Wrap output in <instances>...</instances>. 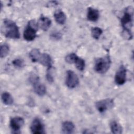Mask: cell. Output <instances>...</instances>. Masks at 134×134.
I'll return each instance as SVG.
<instances>
[{
  "mask_svg": "<svg viewBox=\"0 0 134 134\" xmlns=\"http://www.w3.org/2000/svg\"><path fill=\"white\" fill-rule=\"evenodd\" d=\"M51 25V20L47 17L41 16L37 23L38 27L43 31H47L50 27Z\"/></svg>",
  "mask_w": 134,
  "mask_h": 134,
  "instance_id": "12",
  "label": "cell"
},
{
  "mask_svg": "<svg viewBox=\"0 0 134 134\" xmlns=\"http://www.w3.org/2000/svg\"><path fill=\"white\" fill-rule=\"evenodd\" d=\"M103 33V30L101 28L95 27L92 29L91 30V34L93 38H94L95 39H98L99 37L101 36V35Z\"/></svg>",
  "mask_w": 134,
  "mask_h": 134,
  "instance_id": "20",
  "label": "cell"
},
{
  "mask_svg": "<svg viewBox=\"0 0 134 134\" xmlns=\"http://www.w3.org/2000/svg\"><path fill=\"white\" fill-rule=\"evenodd\" d=\"M2 32L5 36L10 39H19L20 34L19 28L16 24L9 19H5L3 21Z\"/></svg>",
  "mask_w": 134,
  "mask_h": 134,
  "instance_id": "2",
  "label": "cell"
},
{
  "mask_svg": "<svg viewBox=\"0 0 134 134\" xmlns=\"http://www.w3.org/2000/svg\"><path fill=\"white\" fill-rule=\"evenodd\" d=\"M99 16V11L94 8L89 7L87 10V18L91 21H96L98 20Z\"/></svg>",
  "mask_w": 134,
  "mask_h": 134,
  "instance_id": "13",
  "label": "cell"
},
{
  "mask_svg": "<svg viewBox=\"0 0 134 134\" xmlns=\"http://www.w3.org/2000/svg\"><path fill=\"white\" fill-rule=\"evenodd\" d=\"M47 79V81L50 82V83H51L53 81V76H52V75L50 74V73H49V72H47V74H46V76Z\"/></svg>",
  "mask_w": 134,
  "mask_h": 134,
  "instance_id": "25",
  "label": "cell"
},
{
  "mask_svg": "<svg viewBox=\"0 0 134 134\" xmlns=\"http://www.w3.org/2000/svg\"><path fill=\"white\" fill-rule=\"evenodd\" d=\"M110 127L111 132L115 134H120L122 132V128L121 126L115 121L110 123Z\"/></svg>",
  "mask_w": 134,
  "mask_h": 134,
  "instance_id": "16",
  "label": "cell"
},
{
  "mask_svg": "<svg viewBox=\"0 0 134 134\" xmlns=\"http://www.w3.org/2000/svg\"><path fill=\"white\" fill-rule=\"evenodd\" d=\"M133 10L132 7H127L124 12V14L120 18V22L123 28V35L124 37L130 40L132 38L131 31L133 22Z\"/></svg>",
  "mask_w": 134,
  "mask_h": 134,
  "instance_id": "1",
  "label": "cell"
},
{
  "mask_svg": "<svg viewBox=\"0 0 134 134\" xmlns=\"http://www.w3.org/2000/svg\"><path fill=\"white\" fill-rule=\"evenodd\" d=\"M77 57L78 56L75 53H72L68 54L65 57V60L68 63H74V62Z\"/></svg>",
  "mask_w": 134,
  "mask_h": 134,
  "instance_id": "22",
  "label": "cell"
},
{
  "mask_svg": "<svg viewBox=\"0 0 134 134\" xmlns=\"http://www.w3.org/2000/svg\"><path fill=\"white\" fill-rule=\"evenodd\" d=\"M111 60L109 56L98 58L96 60L94 64L95 71L99 74H104L109 69Z\"/></svg>",
  "mask_w": 134,
  "mask_h": 134,
  "instance_id": "3",
  "label": "cell"
},
{
  "mask_svg": "<svg viewBox=\"0 0 134 134\" xmlns=\"http://www.w3.org/2000/svg\"><path fill=\"white\" fill-rule=\"evenodd\" d=\"M79 83V80L76 74L72 70H68L66 72L65 84L69 88L76 87Z\"/></svg>",
  "mask_w": 134,
  "mask_h": 134,
  "instance_id": "6",
  "label": "cell"
},
{
  "mask_svg": "<svg viewBox=\"0 0 134 134\" xmlns=\"http://www.w3.org/2000/svg\"><path fill=\"white\" fill-rule=\"evenodd\" d=\"M9 52V47L7 44H3L1 46L0 55L1 58L6 57Z\"/></svg>",
  "mask_w": 134,
  "mask_h": 134,
  "instance_id": "21",
  "label": "cell"
},
{
  "mask_svg": "<svg viewBox=\"0 0 134 134\" xmlns=\"http://www.w3.org/2000/svg\"><path fill=\"white\" fill-rule=\"evenodd\" d=\"M41 53L37 49H34L29 52V55L33 62H37L38 59Z\"/></svg>",
  "mask_w": 134,
  "mask_h": 134,
  "instance_id": "18",
  "label": "cell"
},
{
  "mask_svg": "<svg viewBox=\"0 0 134 134\" xmlns=\"http://www.w3.org/2000/svg\"><path fill=\"white\" fill-rule=\"evenodd\" d=\"M30 130L32 133L41 134L44 133V127L42 121L38 118H35L30 126Z\"/></svg>",
  "mask_w": 134,
  "mask_h": 134,
  "instance_id": "9",
  "label": "cell"
},
{
  "mask_svg": "<svg viewBox=\"0 0 134 134\" xmlns=\"http://www.w3.org/2000/svg\"><path fill=\"white\" fill-rule=\"evenodd\" d=\"M2 99L3 103L6 105H12L14 102L12 95L9 93L6 92L2 94Z\"/></svg>",
  "mask_w": 134,
  "mask_h": 134,
  "instance_id": "17",
  "label": "cell"
},
{
  "mask_svg": "<svg viewBox=\"0 0 134 134\" xmlns=\"http://www.w3.org/2000/svg\"><path fill=\"white\" fill-rule=\"evenodd\" d=\"M74 64L76 67V68L80 71H83L85 66V61L79 57L76 58V60L74 62Z\"/></svg>",
  "mask_w": 134,
  "mask_h": 134,
  "instance_id": "19",
  "label": "cell"
},
{
  "mask_svg": "<svg viewBox=\"0 0 134 134\" xmlns=\"http://www.w3.org/2000/svg\"><path fill=\"white\" fill-rule=\"evenodd\" d=\"M54 17L55 21L60 25H63L65 23L66 17L63 12L61 10H56L54 13Z\"/></svg>",
  "mask_w": 134,
  "mask_h": 134,
  "instance_id": "15",
  "label": "cell"
},
{
  "mask_svg": "<svg viewBox=\"0 0 134 134\" xmlns=\"http://www.w3.org/2000/svg\"><path fill=\"white\" fill-rule=\"evenodd\" d=\"M50 38L51 39H52L53 40H59L62 37V35L59 32V31H54L53 32H51V35H50Z\"/></svg>",
  "mask_w": 134,
  "mask_h": 134,
  "instance_id": "24",
  "label": "cell"
},
{
  "mask_svg": "<svg viewBox=\"0 0 134 134\" xmlns=\"http://www.w3.org/2000/svg\"><path fill=\"white\" fill-rule=\"evenodd\" d=\"M24 124V120L20 117H15L10 120V127L15 133L19 132L20 129Z\"/></svg>",
  "mask_w": 134,
  "mask_h": 134,
  "instance_id": "10",
  "label": "cell"
},
{
  "mask_svg": "<svg viewBox=\"0 0 134 134\" xmlns=\"http://www.w3.org/2000/svg\"><path fill=\"white\" fill-rule=\"evenodd\" d=\"M114 103L112 99L106 98L99 100L95 103V107L99 113H103L114 107Z\"/></svg>",
  "mask_w": 134,
  "mask_h": 134,
  "instance_id": "7",
  "label": "cell"
},
{
  "mask_svg": "<svg viewBox=\"0 0 134 134\" xmlns=\"http://www.w3.org/2000/svg\"><path fill=\"white\" fill-rule=\"evenodd\" d=\"M29 81L33 86L35 93L37 95L40 96H42L45 95L47 91L46 87L43 84L39 82L38 76L33 74L30 76Z\"/></svg>",
  "mask_w": 134,
  "mask_h": 134,
  "instance_id": "5",
  "label": "cell"
},
{
  "mask_svg": "<svg viewBox=\"0 0 134 134\" xmlns=\"http://www.w3.org/2000/svg\"><path fill=\"white\" fill-rule=\"evenodd\" d=\"M12 63L14 66L17 68H22L25 65L24 61L20 59H16L14 60L12 62Z\"/></svg>",
  "mask_w": 134,
  "mask_h": 134,
  "instance_id": "23",
  "label": "cell"
},
{
  "mask_svg": "<svg viewBox=\"0 0 134 134\" xmlns=\"http://www.w3.org/2000/svg\"><path fill=\"white\" fill-rule=\"evenodd\" d=\"M127 70L125 66L121 65L117 71L115 76V82L116 84L121 85L124 84L126 81Z\"/></svg>",
  "mask_w": 134,
  "mask_h": 134,
  "instance_id": "8",
  "label": "cell"
},
{
  "mask_svg": "<svg viewBox=\"0 0 134 134\" xmlns=\"http://www.w3.org/2000/svg\"><path fill=\"white\" fill-rule=\"evenodd\" d=\"M37 62H39L43 65L47 67L48 70L50 69L52 67V60L50 55L48 53H41L39 57Z\"/></svg>",
  "mask_w": 134,
  "mask_h": 134,
  "instance_id": "11",
  "label": "cell"
},
{
  "mask_svg": "<svg viewBox=\"0 0 134 134\" xmlns=\"http://www.w3.org/2000/svg\"><path fill=\"white\" fill-rule=\"evenodd\" d=\"M75 126L70 121H65L62 124V131L63 133H72L74 132Z\"/></svg>",
  "mask_w": 134,
  "mask_h": 134,
  "instance_id": "14",
  "label": "cell"
},
{
  "mask_svg": "<svg viewBox=\"0 0 134 134\" xmlns=\"http://www.w3.org/2000/svg\"><path fill=\"white\" fill-rule=\"evenodd\" d=\"M37 24H36L34 20L29 21L24 31V38L28 41H31L34 40L37 36Z\"/></svg>",
  "mask_w": 134,
  "mask_h": 134,
  "instance_id": "4",
  "label": "cell"
}]
</instances>
